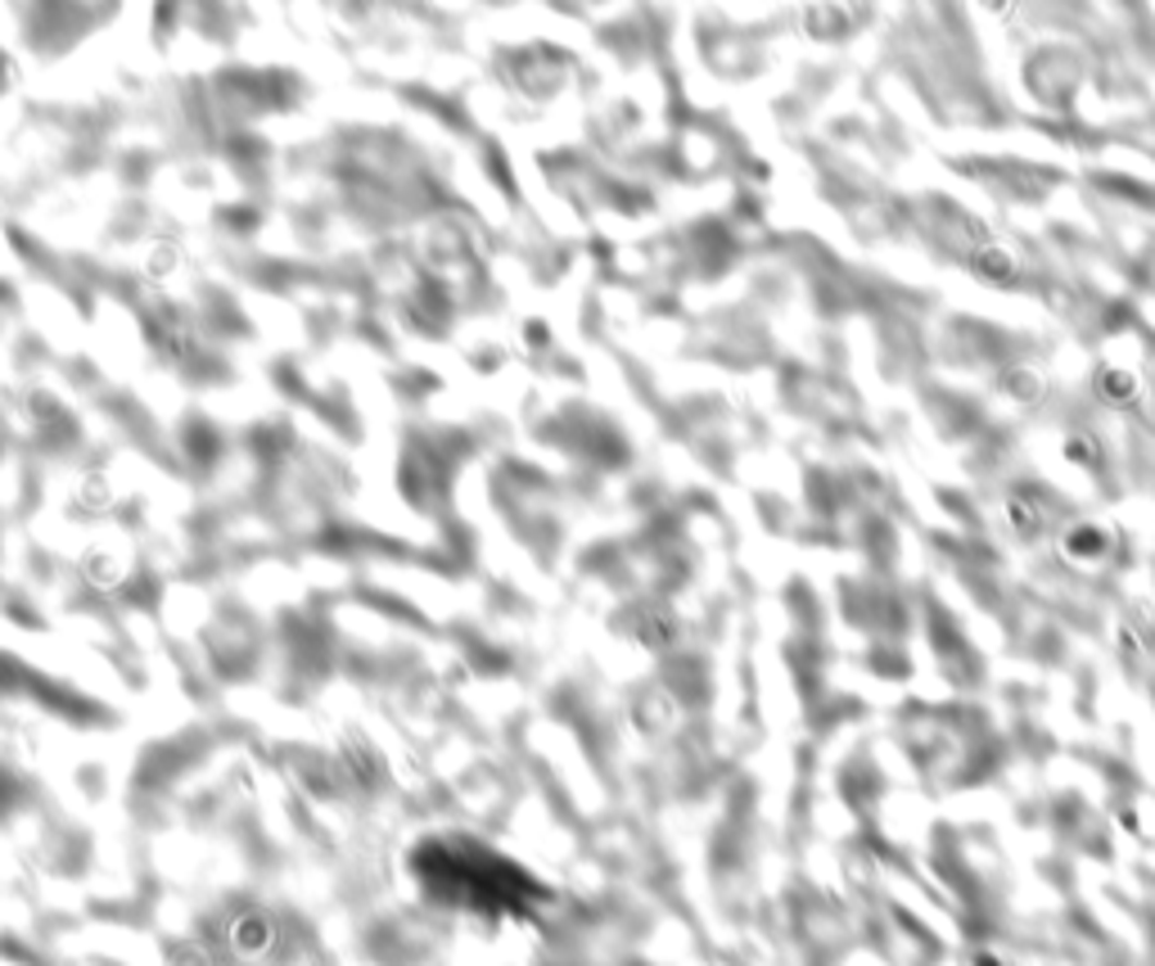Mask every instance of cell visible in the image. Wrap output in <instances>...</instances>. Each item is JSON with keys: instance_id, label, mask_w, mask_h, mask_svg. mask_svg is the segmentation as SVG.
I'll return each mask as SVG.
<instances>
[{"instance_id": "cell-1", "label": "cell", "mask_w": 1155, "mask_h": 966, "mask_svg": "<svg viewBox=\"0 0 1155 966\" xmlns=\"http://www.w3.org/2000/svg\"><path fill=\"white\" fill-rule=\"evenodd\" d=\"M411 872L429 898L461 913L484 917H524L537 904V890L524 867L470 845V841H429L411 854Z\"/></svg>"}]
</instances>
